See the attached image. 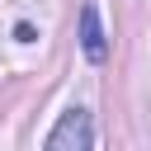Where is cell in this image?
<instances>
[{
	"label": "cell",
	"instance_id": "1",
	"mask_svg": "<svg viewBox=\"0 0 151 151\" xmlns=\"http://www.w3.org/2000/svg\"><path fill=\"white\" fill-rule=\"evenodd\" d=\"M90 146H94V118L80 104H71L42 142V151H90Z\"/></svg>",
	"mask_w": 151,
	"mask_h": 151
},
{
	"label": "cell",
	"instance_id": "2",
	"mask_svg": "<svg viewBox=\"0 0 151 151\" xmlns=\"http://www.w3.org/2000/svg\"><path fill=\"white\" fill-rule=\"evenodd\" d=\"M80 47H85V57H90L94 66L109 57V42H104V28H99V9H94V5H80Z\"/></svg>",
	"mask_w": 151,
	"mask_h": 151
},
{
	"label": "cell",
	"instance_id": "3",
	"mask_svg": "<svg viewBox=\"0 0 151 151\" xmlns=\"http://www.w3.org/2000/svg\"><path fill=\"white\" fill-rule=\"evenodd\" d=\"M14 38H19V42H33L38 33H33V24H14Z\"/></svg>",
	"mask_w": 151,
	"mask_h": 151
}]
</instances>
